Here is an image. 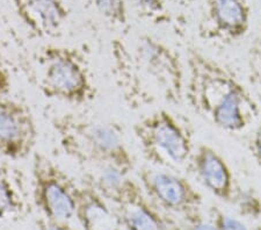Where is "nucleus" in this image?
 Masks as SVG:
<instances>
[{
  "instance_id": "obj_1",
  "label": "nucleus",
  "mask_w": 261,
  "mask_h": 230,
  "mask_svg": "<svg viewBox=\"0 0 261 230\" xmlns=\"http://www.w3.org/2000/svg\"><path fill=\"white\" fill-rule=\"evenodd\" d=\"M185 66V99L202 118L229 133L245 131L258 118L259 105L253 95L221 63L192 48Z\"/></svg>"
},
{
  "instance_id": "obj_2",
  "label": "nucleus",
  "mask_w": 261,
  "mask_h": 230,
  "mask_svg": "<svg viewBox=\"0 0 261 230\" xmlns=\"http://www.w3.org/2000/svg\"><path fill=\"white\" fill-rule=\"evenodd\" d=\"M53 128L66 156L82 164H95L130 174L135 160L115 124L64 113L54 118Z\"/></svg>"
},
{
  "instance_id": "obj_3",
  "label": "nucleus",
  "mask_w": 261,
  "mask_h": 230,
  "mask_svg": "<svg viewBox=\"0 0 261 230\" xmlns=\"http://www.w3.org/2000/svg\"><path fill=\"white\" fill-rule=\"evenodd\" d=\"M40 91L45 98L82 106L93 101L96 87L87 56L70 45L47 44L36 56Z\"/></svg>"
},
{
  "instance_id": "obj_4",
  "label": "nucleus",
  "mask_w": 261,
  "mask_h": 230,
  "mask_svg": "<svg viewBox=\"0 0 261 230\" xmlns=\"http://www.w3.org/2000/svg\"><path fill=\"white\" fill-rule=\"evenodd\" d=\"M133 132L144 160L154 167L179 169L191 162L194 154L191 124L168 110L162 108L143 116Z\"/></svg>"
},
{
  "instance_id": "obj_5",
  "label": "nucleus",
  "mask_w": 261,
  "mask_h": 230,
  "mask_svg": "<svg viewBox=\"0 0 261 230\" xmlns=\"http://www.w3.org/2000/svg\"><path fill=\"white\" fill-rule=\"evenodd\" d=\"M132 56L145 86L147 78L167 103L180 105L184 101L186 66L173 48L154 36L141 35L132 50Z\"/></svg>"
},
{
  "instance_id": "obj_6",
  "label": "nucleus",
  "mask_w": 261,
  "mask_h": 230,
  "mask_svg": "<svg viewBox=\"0 0 261 230\" xmlns=\"http://www.w3.org/2000/svg\"><path fill=\"white\" fill-rule=\"evenodd\" d=\"M79 185L62 166L42 152L32 158V198L42 216L70 222L74 217Z\"/></svg>"
},
{
  "instance_id": "obj_7",
  "label": "nucleus",
  "mask_w": 261,
  "mask_h": 230,
  "mask_svg": "<svg viewBox=\"0 0 261 230\" xmlns=\"http://www.w3.org/2000/svg\"><path fill=\"white\" fill-rule=\"evenodd\" d=\"M39 129L26 104L0 94V157L19 162L34 155Z\"/></svg>"
},
{
  "instance_id": "obj_8",
  "label": "nucleus",
  "mask_w": 261,
  "mask_h": 230,
  "mask_svg": "<svg viewBox=\"0 0 261 230\" xmlns=\"http://www.w3.org/2000/svg\"><path fill=\"white\" fill-rule=\"evenodd\" d=\"M138 182L147 198L166 211L191 214L202 203V195L182 175L159 167H143Z\"/></svg>"
},
{
  "instance_id": "obj_9",
  "label": "nucleus",
  "mask_w": 261,
  "mask_h": 230,
  "mask_svg": "<svg viewBox=\"0 0 261 230\" xmlns=\"http://www.w3.org/2000/svg\"><path fill=\"white\" fill-rule=\"evenodd\" d=\"M251 16L248 0H205L199 34L209 42L232 43L245 37Z\"/></svg>"
},
{
  "instance_id": "obj_10",
  "label": "nucleus",
  "mask_w": 261,
  "mask_h": 230,
  "mask_svg": "<svg viewBox=\"0 0 261 230\" xmlns=\"http://www.w3.org/2000/svg\"><path fill=\"white\" fill-rule=\"evenodd\" d=\"M33 35L50 39L60 34L70 16L66 0H8Z\"/></svg>"
},
{
  "instance_id": "obj_11",
  "label": "nucleus",
  "mask_w": 261,
  "mask_h": 230,
  "mask_svg": "<svg viewBox=\"0 0 261 230\" xmlns=\"http://www.w3.org/2000/svg\"><path fill=\"white\" fill-rule=\"evenodd\" d=\"M191 164L196 177L218 199L229 201L236 191L234 178L225 158L208 144L195 146Z\"/></svg>"
},
{
  "instance_id": "obj_12",
  "label": "nucleus",
  "mask_w": 261,
  "mask_h": 230,
  "mask_svg": "<svg viewBox=\"0 0 261 230\" xmlns=\"http://www.w3.org/2000/svg\"><path fill=\"white\" fill-rule=\"evenodd\" d=\"M74 217L82 230H120L122 227L114 208L90 178L79 185Z\"/></svg>"
},
{
  "instance_id": "obj_13",
  "label": "nucleus",
  "mask_w": 261,
  "mask_h": 230,
  "mask_svg": "<svg viewBox=\"0 0 261 230\" xmlns=\"http://www.w3.org/2000/svg\"><path fill=\"white\" fill-rule=\"evenodd\" d=\"M112 57L117 84L130 106L142 107L152 103L153 95L142 82L134 64L132 53L123 42L114 41L112 45Z\"/></svg>"
},
{
  "instance_id": "obj_14",
  "label": "nucleus",
  "mask_w": 261,
  "mask_h": 230,
  "mask_svg": "<svg viewBox=\"0 0 261 230\" xmlns=\"http://www.w3.org/2000/svg\"><path fill=\"white\" fill-rule=\"evenodd\" d=\"M27 208L22 178L6 162H0V221L23 216Z\"/></svg>"
},
{
  "instance_id": "obj_15",
  "label": "nucleus",
  "mask_w": 261,
  "mask_h": 230,
  "mask_svg": "<svg viewBox=\"0 0 261 230\" xmlns=\"http://www.w3.org/2000/svg\"><path fill=\"white\" fill-rule=\"evenodd\" d=\"M95 11L114 27L128 24L127 0H88Z\"/></svg>"
},
{
  "instance_id": "obj_16",
  "label": "nucleus",
  "mask_w": 261,
  "mask_h": 230,
  "mask_svg": "<svg viewBox=\"0 0 261 230\" xmlns=\"http://www.w3.org/2000/svg\"><path fill=\"white\" fill-rule=\"evenodd\" d=\"M138 13L155 23L166 22L170 19L166 0H133Z\"/></svg>"
},
{
  "instance_id": "obj_17",
  "label": "nucleus",
  "mask_w": 261,
  "mask_h": 230,
  "mask_svg": "<svg viewBox=\"0 0 261 230\" xmlns=\"http://www.w3.org/2000/svg\"><path fill=\"white\" fill-rule=\"evenodd\" d=\"M233 199L237 200L239 207L245 214L256 215L261 211V202L259 196L251 188L248 190H236Z\"/></svg>"
},
{
  "instance_id": "obj_18",
  "label": "nucleus",
  "mask_w": 261,
  "mask_h": 230,
  "mask_svg": "<svg viewBox=\"0 0 261 230\" xmlns=\"http://www.w3.org/2000/svg\"><path fill=\"white\" fill-rule=\"evenodd\" d=\"M248 66L252 77L261 85V40H256L248 50Z\"/></svg>"
},
{
  "instance_id": "obj_19",
  "label": "nucleus",
  "mask_w": 261,
  "mask_h": 230,
  "mask_svg": "<svg viewBox=\"0 0 261 230\" xmlns=\"http://www.w3.org/2000/svg\"><path fill=\"white\" fill-rule=\"evenodd\" d=\"M216 227L218 230H248L239 220L222 213H218L216 216Z\"/></svg>"
},
{
  "instance_id": "obj_20",
  "label": "nucleus",
  "mask_w": 261,
  "mask_h": 230,
  "mask_svg": "<svg viewBox=\"0 0 261 230\" xmlns=\"http://www.w3.org/2000/svg\"><path fill=\"white\" fill-rule=\"evenodd\" d=\"M36 224L39 230H79L66 221H53L43 216L36 221Z\"/></svg>"
},
{
  "instance_id": "obj_21",
  "label": "nucleus",
  "mask_w": 261,
  "mask_h": 230,
  "mask_svg": "<svg viewBox=\"0 0 261 230\" xmlns=\"http://www.w3.org/2000/svg\"><path fill=\"white\" fill-rule=\"evenodd\" d=\"M250 150L252 157H253V160L255 161V164L258 165L261 171V121L259 124L256 125L253 136H252Z\"/></svg>"
},
{
  "instance_id": "obj_22",
  "label": "nucleus",
  "mask_w": 261,
  "mask_h": 230,
  "mask_svg": "<svg viewBox=\"0 0 261 230\" xmlns=\"http://www.w3.org/2000/svg\"><path fill=\"white\" fill-rule=\"evenodd\" d=\"M12 86L11 74L4 61L2 49H0V94H10Z\"/></svg>"
},
{
  "instance_id": "obj_23",
  "label": "nucleus",
  "mask_w": 261,
  "mask_h": 230,
  "mask_svg": "<svg viewBox=\"0 0 261 230\" xmlns=\"http://www.w3.org/2000/svg\"><path fill=\"white\" fill-rule=\"evenodd\" d=\"M192 230H218L215 224L205 223V222H196L193 224Z\"/></svg>"
}]
</instances>
